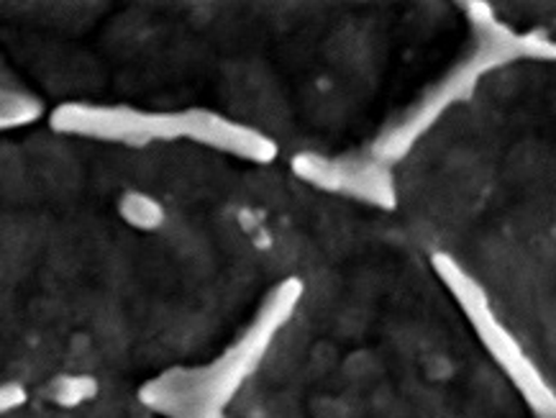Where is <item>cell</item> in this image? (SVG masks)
<instances>
[{"label":"cell","instance_id":"1","mask_svg":"<svg viewBox=\"0 0 556 418\" xmlns=\"http://www.w3.org/2000/svg\"><path fill=\"white\" fill-rule=\"evenodd\" d=\"M52 126L62 134L128 147H144L149 141L190 139L256 162L273 160L275 154L273 141L244 129V126L213 116L208 111L152 113L128 109V105L67 103L54 111Z\"/></svg>","mask_w":556,"mask_h":418},{"label":"cell","instance_id":"2","mask_svg":"<svg viewBox=\"0 0 556 418\" xmlns=\"http://www.w3.org/2000/svg\"><path fill=\"white\" fill-rule=\"evenodd\" d=\"M41 105L24 93L0 90V129L24 126L39 116Z\"/></svg>","mask_w":556,"mask_h":418},{"label":"cell","instance_id":"3","mask_svg":"<svg viewBox=\"0 0 556 418\" xmlns=\"http://www.w3.org/2000/svg\"><path fill=\"white\" fill-rule=\"evenodd\" d=\"M21 401H24V391L16 385H0V414H5V410L21 406Z\"/></svg>","mask_w":556,"mask_h":418}]
</instances>
